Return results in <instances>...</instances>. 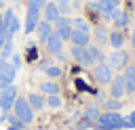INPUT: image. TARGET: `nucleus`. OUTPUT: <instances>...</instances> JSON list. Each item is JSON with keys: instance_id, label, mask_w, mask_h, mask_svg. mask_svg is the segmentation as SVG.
<instances>
[{"instance_id": "f257e3e1", "label": "nucleus", "mask_w": 135, "mask_h": 130, "mask_svg": "<svg viewBox=\"0 0 135 130\" xmlns=\"http://www.w3.org/2000/svg\"><path fill=\"white\" fill-rule=\"evenodd\" d=\"M97 130H120L124 128V117L118 111H103L93 124Z\"/></svg>"}, {"instance_id": "f03ea898", "label": "nucleus", "mask_w": 135, "mask_h": 130, "mask_svg": "<svg viewBox=\"0 0 135 130\" xmlns=\"http://www.w3.org/2000/svg\"><path fill=\"white\" fill-rule=\"evenodd\" d=\"M13 115H15V117H19L23 124H30V122L34 120V109L30 107V103H27V99H25V96H17V99H15Z\"/></svg>"}, {"instance_id": "7ed1b4c3", "label": "nucleus", "mask_w": 135, "mask_h": 130, "mask_svg": "<svg viewBox=\"0 0 135 130\" xmlns=\"http://www.w3.org/2000/svg\"><path fill=\"white\" fill-rule=\"evenodd\" d=\"M112 78H114V69H112L105 61L93 65V80H95L97 84H110Z\"/></svg>"}, {"instance_id": "20e7f679", "label": "nucleus", "mask_w": 135, "mask_h": 130, "mask_svg": "<svg viewBox=\"0 0 135 130\" xmlns=\"http://www.w3.org/2000/svg\"><path fill=\"white\" fill-rule=\"evenodd\" d=\"M53 29H55V34H57L63 42L70 40V38H72V31H74V27H72V19H68L65 15H59L57 21L53 23Z\"/></svg>"}, {"instance_id": "39448f33", "label": "nucleus", "mask_w": 135, "mask_h": 130, "mask_svg": "<svg viewBox=\"0 0 135 130\" xmlns=\"http://www.w3.org/2000/svg\"><path fill=\"white\" fill-rule=\"evenodd\" d=\"M40 15H42L40 8L27 4V10H25V23H23V31H25V34H32V31L36 29V25L40 23Z\"/></svg>"}, {"instance_id": "423d86ee", "label": "nucleus", "mask_w": 135, "mask_h": 130, "mask_svg": "<svg viewBox=\"0 0 135 130\" xmlns=\"http://www.w3.org/2000/svg\"><path fill=\"white\" fill-rule=\"evenodd\" d=\"M15 99H17V88H15L13 84H8V86L0 88V107H2V111L13 109Z\"/></svg>"}, {"instance_id": "0eeeda50", "label": "nucleus", "mask_w": 135, "mask_h": 130, "mask_svg": "<svg viewBox=\"0 0 135 130\" xmlns=\"http://www.w3.org/2000/svg\"><path fill=\"white\" fill-rule=\"evenodd\" d=\"M15 75H17V69L11 65V61L0 59V88L13 84L15 82Z\"/></svg>"}, {"instance_id": "6e6552de", "label": "nucleus", "mask_w": 135, "mask_h": 130, "mask_svg": "<svg viewBox=\"0 0 135 130\" xmlns=\"http://www.w3.org/2000/svg\"><path fill=\"white\" fill-rule=\"evenodd\" d=\"M127 61H129V55L120 48V50H114V52H110L108 55V65L112 67V69H124L127 67Z\"/></svg>"}, {"instance_id": "1a4fd4ad", "label": "nucleus", "mask_w": 135, "mask_h": 130, "mask_svg": "<svg viewBox=\"0 0 135 130\" xmlns=\"http://www.w3.org/2000/svg\"><path fill=\"white\" fill-rule=\"evenodd\" d=\"M103 59H105V55L101 52V46H97V44L86 46V67H93V65L101 63Z\"/></svg>"}, {"instance_id": "9d476101", "label": "nucleus", "mask_w": 135, "mask_h": 130, "mask_svg": "<svg viewBox=\"0 0 135 130\" xmlns=\"http://www.w3.org/2000/svg\"><path fill=\"white\" fill-rule=\"evenodd\" d=\"M127 94V88H124V78L122 75H114L112 82H110V96L112 99H122Z\"/></svg>"}, {"instance_id": "9b49d317", "label": "nucleus", "mask_w": 135, "mask_h": 130, "mask_svg": "<svg viewBox=\"0 0 135 130\" xmlns=\"http://www.w3.org/2000/svg\"><path fill=\"white\" fill-rule=\"evenodd\" d=\"M59 15H61V13H59V4H57V2H46V4H44V8H42V19H44V21L55 23Z\"/></svg>"}, {"instance_id": "f8f14e48", "label": "nucleus", "mask_w": 135, "mask_h": 130, "mask_svg": "<svg viewBox=\"0 0 135 130\" xmlns=\"http://www.w3.org/2000/svg\"><path fill=\"white\" fill-rule=\"evenodd\" d=\"M25 99H27V103H30V107H32L34 111H42V109L46 107V96H44L42 92H32V94H27Z\"/></svg>"}, {"instance_id": "ddd939ff", "label": "nucleus", "mask_w": 135, "mask_h": 130, "mask_svg": "<svg viewBox=\"0 0 135 130\" xmlns=\"http://www.w3.org/2000/svg\"><path fill=\"white\" fill-rule=\"evenodd\" d=\"M124 88H127V94H133L135 92V65H127L124 67Z\"/></svg>"}, {"instance_id": "4468645a", "label": "nucleus", "mask_w": 135, "mask_h": 130, "mask_svg": "<svg viewBox=\"0 0 135 130\" xmlns=\"http://www.w3.org/2000/svg\"><path fill=\"white\" fill-rule=\"evenodd\" d=\"M53 31H55V29H53V23H51V21L40 19V23L36 25V34H38V40H40V42H46Z\"/></svg>"}, {"instance_id": "2eb2a0df", "label": "nucleus", "mask_w": 135, "mask_h": 130, "mask_svg": "<svg viewBox=\"0 0 135 130\" xmlns=\"http://www.w3.org/2000/svg\"><path fill=\"white\" fill-rule=\"evenodd\" d=\"M70 42H72V46H89V44H91V34H89V31L74 29V31H72Z\"/></svg>"}, {"instance_id": "dca6fc26", "label": "nucleus", "mask_w": 135, "mask_h": 130, "mask_svg": "<svg viewBox=\"0 0 135 130\" xmlns=\"http://www.w3.org/2000/svg\"><path fill=\"white\" fill-rule=\"evenodd\" d=\"M44 44H46V50H49L51 55H57V52H61V50H63V40H61L55 31L49 36V40H46Z\"/></svg>"}, {"instance_id": "f3484780", "label": "nucleus", "mask_w": 135, "mask_h": 130, "mask_svg": "<svg viewBox=\"0 0 135 130\" xmlns=\"http://www.w3.org/2000/svg\"><path fill=\"white\" fill-rule=\"evenodd\" d=\"M108 44H110L114 50H120V48L124 46V34H122L120 29H112L110 36H108Z\"/></svg>"}, {"instance_id": "a211bd4d", "label": "nucleus", "mask_w": 135, "mask_h": 130, "mask_svg": "<svg viewBox=\"0 0 135 130\" xmlns=\"http://www.w3.org/2000/svg\"><path fill=\"white\" fill-rule=\"evenodd\" d=\"M97 4H99V15H101L103 19H108V17H110V13H112L114 8H118V6H120V2H118V0H97Z\"/></svg>"}, {"instance_id": "6ab92c4d", "label": "nucleus", "mask_w": 135, "mask_h": 130, "mask_svg": "<svg viewBox=\"0 0 135 130\" xmlns=\"http://www.w3.org/2000/svg\"><path fill=\"white\" fill-rule=\"evenodd\" d=\"M70 57H72V59H74L78 65L86 67V46H72Z\"/></svg>"}, {"instance_id": "aec40b11", "label": "nucleus", "mask_w": 135, "mask_h": 130, "mask_svg": "<svg viewBox=\"0 0 135 130\" xmlns=\"http://www.w3.org/2000/svg\"><path fill=\"white\" fill-rule=\"evenodd\" d=\"M108 36H110V29H108L105 25H97V27L93 29V40L97 42V46L108 44Z\"/></svg>"}, {"instance_id": "412c9836", "label": "nucleus", "mask_w": 135, "mask_h": 130, "mask_svg": "<svg viewBox=\"0 0 135 130\" xmlns=\"http://www.w3.org/2000/svg\"><path fill=\"white\" fill-rule=\"evenodd\" d=\"M40 90H42V94H59V84H55V82H42L40 84Z\"/></svg>"}, {"instance_id": "4be33fe9", "label": "nucleus", "mask_w": 135, "mask_h": 130, "mask_svg": "<svg viewBox=\"0 0 135 130\" xmlns=\"http://www.w3.org/2000/svg\"><path fill=\"white\" fill-rule=\"evenodd\" d=\"M72 27H74V29H80V31H89V34H91V25H89V21H86L84 17H76V19H72Z\"/></svg>"}, {"instance_id": "5701e85b", "label": "nucleus", "mask_w": 135, "mask_h": 130, "mask_svg": "<svg viewBox=\"0 0 135 130\" xmlns=\"http://www.w3.org/2000/svg\"><path fill=\"white\" fill-rule=\"evenodd\" d=\"M13 52H15V46H13V40H6V42H4V46L0 48V59H4V61H8Z\"/></svg>"}, {"instance_id": "b1692460", "label": "nucleus", "mask_w": 135, "mask_h": 130, "mask_svg": "<svg viewBox=\"0 0 135 130\" xmlns=\"http://www.w3.org/2000/svg\"><path fill=\"white\" fill-rule=\"evenodd\" d=\"M127 25H129V13H127V10H122V13L114 19V27H116V29H124Z\"/></svg>"}, {"instance_id": "393cba45", "label": "nucleus", "mask_w": 135, "mask_h": 130, "mask_svg": "<svg viewBox=\"0 0 135 130\" xmlns=\"http://www.w3.org/2000/svg\"><path fill=\"white\" fill-rule=\"evenodd\" d=\"M44 73H46V78H49V80H57V78H61V73H63V71H61V67H59V65H51V67H46V69H44Z\"/></svg>"}, {"instance_id": "a878e982", "label": "nucleus", "mask_w": 135, "mask_h": 130, "mask_svg": "<svg viewBox=\"0 0 135 130\" xmlns=\"http://www.w3.org/2000/svg\"><path fill=\"white\" fill-rule=\"evenodd\" d=\"M61 105H63V101H61L59 94H49V96H46V107H51V109H59Z\"/></svg>"}, {"instance_id": "bb28decb", "label": "nucleus", "mask_w": 135, "mask_h": 130, "mask_svg": "<svg viewBox=\"0 0 135 130\" xmlns=\"http://www.w3.org/2000/svg\"><path fill=\"white\" fill-rule=\"evenodd\" d=\"M99 113H101V111H99V107H95V105H91V107H86V109H84V117H86V120H91L93 124H95V120L99 117Z\"/></svg>"}, {"instance_id": "cd10ccee", "label": "nucleus", "mask_w": 135, "mask_h": 130, "mask_svg": "<svg viewBox=\"0 0 135 130\" xmlns=\"http://www.w3.org/2000/svg\"><path fill=\"white\" fill-rule=\"evenodd\" d=\"M103 107H105V111H118V109H120V101L110 96V99L103 103Z\"/></svg>"}, {"instance_id": "c85d7f7f", "label": "nucleus", "mask_w": 135, "mask_h": 130, "mask_svg": "<svg viewBox=\"0 0 135 130\" xmlns=\"http://www.w3.org/2000/svg\"><path fill=\"white\" fill-rule=\"evenodd\" d=\"M13 19H15V10H13V8H6V10L2 13V23H4V27H8Z\"/></svg>"}, {"instance_id": "c756f323", "label": "nucleus", "mask_w": 135, "mask_h": 130, "mask_svg": "<svg viewBox=\"0 0 135 130\" xmlns=\"http://www.w3.org/2000/svg\"><path fill=\"white\" fill-rule=\"evenodd\" d=\"M8 61H11V65H13V67H15V69H17V71H19V69H21V63H23V61H21V55H19V52H13V55H11V59H8Z\"/></svg>"}, {"instance_id": "7c9ffc66", "label": "nucleus", "mask_w": 135, "mask_h": 130, "mask_svg": "<svg viewBox=\"0 0 135 130\" xmlns=\"http://www.w3.org/2000/svg\"><path fill=\"white\" fill-rule=\"evenodd\" d=\"M74 128H76V130H86V128H93V122H91V120H86V117H82Z\"/></svg>"}, {"instance_id": "2f4dec72", "label": "nucleus", "mask_w": 135, "mask_h": 130, "mask_svg": "<svg viewBox=\"0 0 135 130\" xmlns=\"http://www.w3.org/2000/svg\"><path fill=\"white\" fill-rule=\"evenodd\" d=\"M124 128H135V111H129L124 117Z\"/></svg>"}, {"instance_id": "473e14b6", "label": "nucleus", "mask_w": 135, "mask_h": 130, "mask_svg": "<svg viewBox=\"0 0 135 130\" xmlns=\"http://www.w3.org/2000/svg\"><path fill=\"white\" fill-rule=\"evenodd\" d=\"M59 13L68 17V15L72 13V6H70V2H63V4H59Z\"/></svg>"}, {"instance_id": "72a5a7b5", "label": "nucleus", "mask_w": 135, "mask_h": 130, "mask_svg": "<svg viewBox=\"0 0 135 130\" xmlns=\"http://www.w3.org/2000/svg\"><path fill=\"white\" fill-rule=\"evenodd\" d=\"M27 4H32V6H36V8H40V10H42V8H44V4H46V0H30Z\"/></svg>"}, {"instance_id": "f704fd0d", "label": "nucleus", "mask_w": 135, "mask_h": 130, "mask_svg": "<svg viewBox=\"0 0 135 130\" xmlns=\"http://www.w3.org/2000/svg\"><path fill=\"white\" fill-rule=\"evenodd\" d=\"M51 65H53V61H51V59H44V61H40V65H38V67L44 71V69H46V67H51Z\"/></svg>"}, {"instance_id": "c9c22d12", "label": "nucleus", "mask_w": 135, "mask_h": 130, "mask_svg": "<svg viewBox=\"0 0 135 130\" xmlns=\"http://www.w3.org/2000/svg\"><path fill=\"white\" fill-rule=\"evenodd\" d=\"M76 86H78V88H82V90H86V92H93V90H91V88H89L82 80H76Z\"/></svg>"}, {"instance_id": "e433bc0d", "label": "nucleus", "mask_w": 135, "mask_h": 130, "mask_svg": "<svg viewBox=\"0 0 135 130\" xmlns=\"http://www.w3.org/2000/svg\"><path fill=\"white\" fill-rule=\"evenodd\" d=\"M131 46L135 48V27H133V31H131Z\"/></svg>"}, {"instance_id": "4c0bfd02", "label": "nucleus", "mask_w": 135, "mask_h": 130, "mask_svg": "<svg viewBox=\"0 0 135 130\" xmlns=\"http://www.w3.org/2000/svg\"><path fill=\"white\" fill-rule=\"evenodd\" d=\"M57 4H63V2H70V0H55Z\"/></svg>"}, {"instance_id": "58836bf2", "label": "nucleus", "mask_w": 135, "mask_h": 130, "mask_svg": "<svg viewBox=\"0 0 135 130\" xmlns=\"http://www.w3.org/2000/svg\"><path fill=\"white\" fill-rule=\"evenodd\" d=\"M0 113H2V107H0Z\"/></svg>"}, {"instance_id": "ea45409f", "label": "nucleus", "mask_w": 135, "mask_h": 130, "mask_svg": "<svg viewBox=\"0 0 135 130\" xmlns=\"http://www.w3.org/2000/svg\"><path fill=\"white\" fill-rule=\"evenodd\" d=\"M15 2H17V0H15Z\"/></svg>"}]
</instances>
